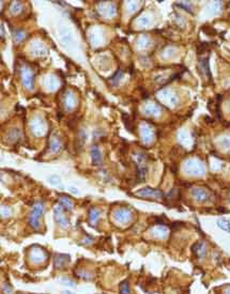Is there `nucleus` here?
I'll return each mask as SVG.
<instances>
[{
    "instance_id": "9",
    "label": "nucleus",
    "mask_w": 230,
    "mask_h": 294,
    "mask_svg": "<svg viewBox=\"0 0 230 294\" xmlns=\"http://www.w3.org/2000/svg\"><path fill=\"white\" fill-rule=\"evenodd\" d=\"M62 294H73V293H71V292H69V291H64Z\"/></svg>"
},
{
    "instance_id": "5",
    "label": "nucleus",
    "mask_w": 230,
    "mask_h": 294,
    "mask_svg": "<svg viewBox=\"0 0 230 294\" xmlns=\"http://www.w3.org/2000/svg\"><path fill=\"white\" fill-rule=\"evenodd\" d=\"M217 225L222 230L226 231V232H230V223L225 218H221L217 220Z\"/></svg>"
},
{
    "instance_id": "4",
    "label": "nucleus",
    "mask_w": 230,
    "mask_h": 294,
    "mask_svg": "<svg viewBox=\"0 0 230 294\" xmlns=\"http://www.w3.org/2000/svg\"><path fill=\"white\" fill-rule=\"evenodd\" d=\"M193 250L196 252V254L199 257H202L206 254V247L203 246V244L200 242H198L197 244L194 245V247H193Z\"/></svg>"
},
{
    "instance_id": "10",
    "label": "nucleus",
    "mask_w": 230,
    "mask_h": 294,
    "mask_svg": "<svg viewBox=\"0 0 230 294\" xmlns=\"http://www.w3.org/2000/svg\"><path fill=\"white\" fill-rule=\"evenodd\" d=\"M226 294H230V289H228L227 291H226Z\"/></svg>"
},
{
    "instance_id": "2",
    "label": "nucleus",
    "mask_w": 230,
    "mask_h": 294,
    "mask_svg": "<svg viewBox=\"0 0 230 294\" xmlns=\"http://www.w3.org/2000/svg\"><path fill=\"white\" fill-rule=\"evenodd\" d=\"M69 258L70 257L66 254H58L55 258V266L57 268H62L66 265V263L69 262Z\"/></svg>"
},
{
    "instance_id": "3",
    "label": "nucleus",
    "mask_w": 230,
    "mask_h": 294,
    "mask_svg": "<svg viewBox=\"0 0 230 294\" xmlns=\"http://www.w3.org/2000/svg\"><path fill=\"white\" fill-rule=\"evenodd\" d=\"M91 155H92V163H93L94 165H100L102 163V155L101 153H100L99 149L96 148L95 146L92 147L91 149Z\"/></svg>"
},
{
    "instance_id": "8",
    "label": "nucleus",
    "mask_w": 230,
    "mask_h": 294,
    "mask_svg": "<svg viewBox=\"0 0 230 294\" xmlns=\"http://www.w3.org/2000/svg\"><path fill=\"white\" fill-rule=\"evenodd\" d=\"M62 282H65L66 285H71V287H74V283L72 281H70V280H66V279H62Z\"/></svg>"
},
{
    "instance_id": "11",
    "label": "nucleus",
    "mask_w": 230,
    "mask_h": 294,
    "mask_svg": "<svg viewBox=\"0 0 230 294\" xmlns=\"http://www.w3.org/2000/svg\"><path fill=\"white\" fill-rule=\"evenodd\" d=\"M21 294H23V293H21Z\"/></svg>"
},
{
    "instance_id": "1",
    "label": "nucleus",
    "mask_w": 230,
    "mask_h": 294,
    "mask_svg": "<svg viewBox=\"0 0 230 294\" xmlns=\"http://www.w3.org/2000/svg\"><path fill=\"white\" fill-rule=\"evenodd\" d=\"M43 214V204L41 203H37L33 207L32 213H31L30 217H29V223L30 226L33 227L34 229H37L39 227V218Z\"/></svg>"
},
{
    "instance_id": "6",
    "label": "nucleus",
    "mask_w": 230,
    "mask_h": 294,
    "mask_svg": "<svg viewBox=\"0 0 230 294\" xmlns=\"http://www.w3.org/2000/svg\"><path fill=\"white\" fill-rule=\"evenodd\" d=\"M119 289H120V294H131L129 288V282L126 280H124V281H122L120 283Z\"/></svg>"
},
{
    "instance_id": "7",
    "label": "nucleus",
    "mask_w": 230,
    "mask_h": 294,
    "mask_svg": "<svg viewBox=\"0 0 230 294\" xmlns=\"http://www.w3.org/2000/svg\"><path fill=\"white\" fill-rule=\"evenodd\" d=\"M60 203H61L62 207H65V210H69V211H72V204L70 203V201H69L66 198H61L60 199Z\"/></svg>"
}]
</instances>
